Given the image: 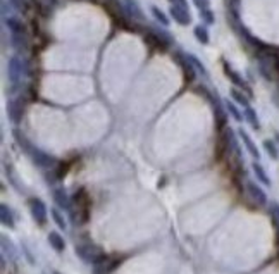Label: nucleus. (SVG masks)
Wrapping results in <instances>:
<instances>
[{
  "label": "nucleus",
  "instance_id": "1",
  "mask_svg": "<svg viewBox=\"0 0 279 274\" xmlns=\"http://www.w3.org/2000/svg\"><path fill=\"white\" fill-rule=\"evenodd\" d=\"M74 252L83 262H86V264H93V266L102 262L104 259H107V255L93 243H78L74 247Z\"/></svg>",
  "mask_w": 279,
  "mask_h": 274
},
{
  "label": "nucleus",
  "instance_id": "18",
  "mask_svg": "<svg viewBox=\"0 0 279 274\" xmlns=\"http://www.w3.org/2000/svg\"><path fill=\"white\" fill-rule=\"evenodd\" d=\"M5 24L10 30V33H26V28L17 17H5Z\"/></svg>",
  "mask_w": 279,
  "mask_h": 274
},
{
  "label": "nucleus",
  "instance_id": "34",
  "mask_svg": "<svg viewBox=\"0 0 279 274\" xmlns=\"http://www.w3.org/2000/svg\"><path fill=\"white\" fill-rule=\"evenodd\" d=\"M54 274H60V273H54Z\"/></svg>",
  "mask_w": 279,
  "mask_h": 274
},
{
  "label": "nucleus",
  "instance_id": "32",
  "mask_svg": "<svg viewBox=\"0 0 279 274\" xmlns=\"http://www.w3.org/2000/svg\"><path fill=\"white\" fill-rule=\"evenodd\" d=\"M169 2H171V5H179L188 9V0H169Z\"/></svg>",
  "mask_w": 279,
  "mask_h": 274
},
{
  "label": "nucleus",
  "instance_id": "20",
  "mask_svg": "<svg viewBox=\"0 0 279 274\" xmlns=\"http://www.w3.org/2000/svg\"><path fill=\"white\" fill-rule=\"evenodd\" d=\"M2 252H3V255H9L10 261H14V259L17 257L16 248H14V243L5 235H2Z\"/></svg>",
  "mask_w": 279,
  "mask_h": 274
},
{
  "label": "nucleus",
  "instance_id": "31",
  "mask_svg": "<svg viewBox=\"0 0 279 274\" xmlns=\"http://www.w3.org/2000/svg\"><path fill=\"white\" fill-rule=\"evenodd\" d=\"M193 3L200 9H210V0H193Z\"/></svg>",
  "mask_w": 279,
  "mask_h": 274
},
{
  "label": "nucleus",
  "instance_id": "2",
  "mask_svg": "<svg viewBox=\"0 0 279 274\" xmlns=\"http://www.w3.org/2000/svg\"><path fill=\"white\" fill-rule=\"evenodd\" d=\"M76 211H78V214L71 216L72 221H74L76 224H83V222H86V219H88V197H86L85 190L76 192L74 204L71 205L69 212H76Z\"/></svg>",
  "mask_w": 279,
  "mask_h": 274
},
{
  "label": "nucleus",
  "instance_id": "5",
  "mask_svg": "<svg viewBox=\"0 0 279 274\" xmlns=\"http://www.w3.org/2000/svg\"><path fill=\"white\" fill-rule=\"evenodd\" d=\"M28 205H30L31 216H33V219L36 221V224L45 226L47 218H49V212H47V205L43 204L40 198H30V200H28Z\"/></svg>",
  "mask_w": 279,
  "mask_h": 274
},
{
  "label": "nucleus",
  "instance_id": "33",
  "mask_svg": "<svg viewBox=\"0 0 279 274\" xmlns=\"http://www.w3.org/2000/svg\"><path fill=\"white\" fill-rule=\"evenodd\" d=\"M274 136H276V142L279 143V133H276V135H274Z\"/></svg>",
  "mask_w": 279,
  "mask_h": 274
},
{
  "label": "nucleus",
  "instance_id": "22",
  "mask_svg": "<svg viewBox=\"0 0 279 274\" xmlns=\"http://www.w3.org/2000/svg\"><path fill=\"white\" fill-rule=\"evenodd\" d=\"M195 38L198 40V42L202 43V45H207L209 43V31H207V28L205 26H202V24H198V26H195Z\"/></svg>",
  "mask_w": 279,
  "mask_h": 274
},
{
  "label": "nucleus",
  "instance_id": "24",
  "mask_svg": "<svg viewBox=\"0 0 279 274\" xmlns=\"http://www.w3.org/2000/svg\"><path fill=\"white\" fill-rule=\"evenodd\" d=\"M188 55V59H190V62L193 64V67H195V71H198V73L202 74V76H205L207 78L209 76V73H207V69H205V66L204 64L198 60V57H195V55H191V54H186Z\"/></svg>",
  "mask_w": 279,
  "mask_h": 274
},
{
  "label": "nucleus",
  "instance_id": "7",
  "mask_svg": "<svg viewBox=\"0 0 279 274\" xmlns=\"http://www.w3.org/2000/svg\"><path fill=\"white\" fill-rule=\"evenodd\" d=\"M174 60H176L177 64H179V67L183 69V73H184V76H186L188 81H193V78H195V67H193V64L190 62V59H188L186 54L176 52L174 54Z\"/></svg>",
  "mask_w": 279,
  "mask_h": 274
},
{
  "label": "nucleus",
  "instance_id": "4",
  "mask_svg": "<svg viewBox=\"0 0 279 274\" xmlns=\"http://www.w3.org/2000/svg\"><path fill=\"white\" fill-rule=\"evenodd\" d=\"M26 156L33 161L35 165H38V167H42V169H54V167H57V164H59V161H57L56 157L49 156V154H45L43 150L36 149L35 145L31 147L30 152H28Z\"/></svg>",
  "mask_w": 279,
  "mask_h": 274
},
{
  "label": "nucleus",
  "instance_id": "30",
  "mask_svg": "<svg viewBox=\"0 0 279 274\" xmlns=\"http://www.w3.org/2000/svg\"><path fill=\"white\" fill-rule=\"evenodd\" d=\"M200 17L204 19L205 24H214L216 23V17H214L212 10L210 9H200Z\"/></svg>",
  "mask_w": 279,
  "mask_h": 274
},
{
  "label": "nucleus",
  "instance_id": "15",
  "mask_svg": "<svg viewBox=\"0 0 279 274\" xmlns=\"http://www.w3.org/2000/svg\"><path fill=\"white\" fill-rule=\"evenodd\" d=\"M124 9L128 10L129 16H133L135 19H143V12H141L136 0H124Z\"/></svg>",
  "mask_w": 279,
  "mask_h": 274
},
{
  "label": "nucleus",
  "instance_id": "11",
  "mask_svg": "<svg viewBox=\"0 0 279 274\" xmlns=\"http://www.w3.org/2000/svg\"><path fill=\"white\" fill-rule=\"evenodd\" d=\"M224 71H226V76L229 78L231 81H233V85L240 86V88H241V90H245V92L248 93V95H252V92H250V88H248V85H246V81H245V79L241 78L240 74H238L234 69H231V67L227 66L226 62H224Z\"/></svg>",
  "mask_w": 279,
  "mask_h": 274
},
{
  "label": "nucleus",
  "instance_id": "29",
  "mask_svg": "<svg viewBox=\"0 0 279 274\" xmlns=\"http://www.w3.org/2000/svg\"><path fill=\"white\" fill-rule=\"evenodd\" d=\"M271 216H273L274 226H276V229L279 233V204L278 202H273V204H271Z\"/></svg>",
  "mask_w": 279,
  "mask_h": 274
},
{
  "label": "nucleus",
  "instance_id": "19",
  "mask_svg": "<svg viewBox=\"0 0 279 274\" xmlns=\"http://www.w3.org/2000/svg\"><path fill=\"white\" fill-rule=\"evenodd\" d=\"M252 169H253V172H255L257 179H259L260 183H264L266 186L271 185V179H269V176H267L266 169H264L262 165L259 164V162H253V164H252Z\"/></svg>",
  "mask_w": 279,
  "mask_h": 274
},
{
  "label": "nucleus",
  "instance_id": "9",
  "mask_svg": "<svg viewBox=\"0 0 279 274\" xmlns=\"http://www.w3.org/2000/svg\"><path fill=\"white\" fill-rule=\"evenodd\" d=\"M52 197H54V202H56L57 207H59V209H64V211H71L72 200H71V197L67 195V192L64 188H54L52 190Z\"/></svg>",
  "mask_w": 279,
  "mask_h": 274
},
{
  "label": "nucleus",
  "instance_id": "8",
  "mask_svg": "<svg viewBox=\"0 0 279 274\" xmlns=\"http://www.w3.org/2000/svg\"><path fill=\"white\" fill-rule=\"evenodd\" d=\"M171 16L172 19L176 21L177 24H181V26H188V24L191 23V14L188 9H184V7H179V5H171Z\"/></svg>",
  "mask_w": 279,
  "mask_h": 274
},
{
  "label": "nucleus",
  "instance_id": "14",
  "mask_svg": "<svg viewBox=\"0 0 279 274\" xmlns=\"http://www.w3.org/2000/svg\"><path fill=\"white\" fill-rule=\"evenodd\" d=\"M10 43L16 47L19 52L28 49V37L26 33H10Z\"/></svg>",
  "mask_w": 279,
  "mask_h": 274
},
{
  "label": "nucleus",
  "instance_id": "27",
  "mask_svg": "<svg viewBox=\"0 0 279 274\" xmlns=\"http://www.w3.org/2000/svg\"><path fill=\"white\" fill-rule=\"evenodd\" d=\"M231 97H233L234 102L240 104V106H243V107H248V106H250L248 97L243 95V93H241V92H238V90H231Z\"/></svg>",
  "mask_w": 279,
  "mask_h": 274
},
{
  "label": "nucleus",
  "instance_id": "23",
  "mask_svg": "<svg viewBox=\"0 0 279 274\" xmlns=\"http://www.w3.org/2000/svg\"><path fill=\"white\" fill-rule=\"evenodd\" d=\"M264 149H266V152L269 154L271 159H279V150H278V145L274 140H264Z\"/></svg>",
  "mask_w": 279,
  "mask_h": 274
},
{
  "label": "nucleus",
  "instance_id": "25",
  "mask_svg": "<svg viewBox=\"0 0 279 274\" xmlns=\"http://www.w3.org/2000/svg\"><path fill=\"white\" fill-rule=\"evenodd\" d=\"M50 216H52L54 222H56V224L59 226L60 229H66V228H67V222L64 221L62 214H60V212L57 211V209H50Z\"/></svg>",
  "mask_w": 279,
  "mask_h": 274
},
{
  "label": "nucleus",
  "instance_id": "3",
  "mask_svg": "<svg viewBox=\"0 0 279 274\" xmlns=\"http://www.w3.org/2000/svg\"><path fill=\"white\" fill-rule=\"evenodd\" d=\"M7 73H9L10 83H12V85H17V83L23 79V76L28 74V62L17 55L10 57L9 66H7Z\"/></svg>",
  "mask_w": 279,
  "mask_h": 274
},
{
  "label": "nucleus",
  "instance_id": "6",
  "mask_svg": "<svg viewBox=\"0 0 279 274\" xmlns=\"http://www.w3.org/2000/svg\"><path fill=\"white\" fill-rule=\"evenodd\" d=\"M7 112H9V119L14 122V124H19L21 119H23V112H24V106L21 100L12 99L7 104Z\"/></svg>",
  "mask_w": 279,
  "mask_h": 274
},
{
  "label": "nucleus",
  "instance_id": "17",
  "mask_svg": "<svg viewBox=\"0 0 279 274\" xmlns=\"http://www.w3.org/2000/svg\"><path fill=\"white\" fill-rule=\"evenodd\" d=\"M0 219H2V224L7 226V228H14V218L10 209L7 207L5 204L0 205Z\"/></svg>",
  "mask_w": 279,
  "mask_h": 274
},
{
  "label": "nucleus",
  "instance_id": "13",
  "mask_svg": "<svg viewBox=\"0 0 279 274\" xmlns=\"http://www.w3.org/2000/svg\"><path fill=\"white\" fill-rule=\"evenodd\" d=\"M49 243L50 247L54 248L56 252H64V248H66V241H64V238L59 235L57 231H50L49 233Z\"/></svg>",
  "mask_w": 279,
  "mask_h": 274
},
{
  "label": "nucleus",
  "instance_id": "12",
  "mask_svg": "<svg viewBox=\"0 0 279 274\" xmlns=\"http://www.w3.org/2000/svg\"><path fill=\"white\" fill-rule=\"evenodd\" d=\"M238 135H240V138L243 140V145L246 147V150H248V152H250V156L255 157V159H259V157H260V152H259V149H257L255 143H253L252 136H250L243 128L238 129Z\"/></svg>",
  "mask_w": 279,
  "mask_h": 274
},
{
  "label": "nucleus",
  "instance_id": "28",
  "mask_svg": "<svg viewBox=\"0 0 279 274\" xmlns=\"http://www.w3.org/2000/svg\"><path fill=\"white\" fill-rule=\"evenodd\" d=\"M152 14H154V17H155V19H157L159 21V23H161L162 24V26H167V24H169V19H167V16H166V14L164 12H162V10L161 9H159V7H152Z\"/></svg>",
  "mask_w": 279,
  "mask_h": 274
},
{
  "label": "nucleus",
  "instance_id": "26",
  "mask_svg": "<svg viewBox=\"0 0 279 274\" xmlns=\"http://www.w3.org/2000/svg\"><path fill=\"white\" fill-rule=\"evenodd\" d=\"M226 110H227V112H229L231 116H233L234 119H236L238 122H241V121H243L245 114H241V112H240V109H238V107L234 106L233 102H226Z\"/></svg>",
  "mask_w": 279,
  "mask_h": 274
},
{
  "label": "nucleus",
  "instance_id": "21",
  "mask_svg": "<svg viewBox=\"0 0 279 274\" xmlns=\"http://www.w3.org/2000/svg\"><path fill=\"white\" fill-rule=\"evenodd\" d=\"M245 119L248 121V124H252L253 129H260V122H259V117H257V112L253 107H245Z\"/></svg>",
  "mask_w": 279,
  "mask_h": 274
},
{
  "label": "nucleus",
  "instance_id": "10",
  "mask_svg": "<svg viewBox=\"0 0 279 274\" xmlns=\"http://www.w3.org/2000/svg\"><path fill=\"white\" fill-rule=\"evenodd\" d=\"M246 192H248V195L253 198V200L257 202L259 205H266L267 204V195L266 192H264L262 188H260L257 183L253 181H246Z\"/></svg>",
  "mask_w": 279,
  "mask_h": 274
},
{
  "label": "nucleus",
  "instance_id": "16",
  "mask_svg": "<svg viewBox=\"0 0 279 274\" xmlns=\"http://www.w3.org/2000/svg\"><path fill=\"white\" fill-rule=\"evenodd\" d=\"M14 138H16L17 145H19V149L23 150L24 154L30 152V149H31V147H33V143H31L30 140H28L26 136H24L23 133L19 131V129H14Z\"/></svg>",
  "mask_w": 279,
  "mask_h": 274
}]
</instances>
